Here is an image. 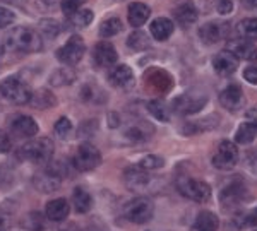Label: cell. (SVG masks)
I'll use <instances>...</instances> for the list:
<instances>
[{
    "mask_svg": "<svg viewBox=\"0 0 257 231\" xmlns=\"http://www.w3.org/2000/svg\"><path fill=\"white\" fill-rule=\"evenodd\" d=\"M0 53H2V47H0Z\"/></svg>",
    "mask_w": 257,
    "mask_h": 231,
    "instance_id": "cell-48",
    "label": "cell"
},
{
    "mask_svg": "<svg viewBox=\"0 0 257 231\" xmlns=\"http://www.w3.org/2000/svg\"><path fill=\"white\" fill-rule=\"evenodd\" d=\"M146 108L149 113L153 115V117L156 118V120H160V122H168L170 120V110H168V106L165 105L161 100H153V101H149L148 105H146Z\"/></svg>",
    "mask_w": 257,
    "mask_h": 231,
    "instance_id": "cell-32",
    "label": "cell"
},
{
    "mask_svg": "<svg viewBox=\"0 0 257 231\" xmlns=\"http://www.w3.org/2000/svg\"><path fill=\"white\" fill-rule=\"evenodd\" d=\"M177 190L185 197V199L196 202H208L211 199V187L206 181L189 178V176H180L177 180Z\"/></svg>",
    "mask_w": 257,
    "mask_h": 231,
    "instance_id": "cell-4",
    "label": "cell"
},
{
    "mask_svg": "<svg viewBox=\"0 0 257 231\" xmlns=\"http://www.w3.org/2000/svg\"><path fill=\"white\" fill-rule=\"evenodd\" d=\"M216 11L219 14H230L233 11V2L231 0H216Z\"/></svg>",
    "mask_w": 257,
    "mask_h": 231,
    "instance_id": "cell-43",
    "label": "cell"
},
{
    "mask_svg": "<svg viewBox=\"0 0 257 231\" xmlns=\"http://www.w3.org/2000/svg\"><path fill=\"white\" fill-rule=\"evenodd\" d=\"M255 231H257V229H255Z\"/></svg>",
    "mask_w": 257,
    "mask_h": 231,
    "instance_id": "cell-50",
    "label": "cell"
},
{
    "mask_svg": "<svg viewBox=\"0 0 257 231\" xmlns=\"http://www.w3.org/2000/svg\"><path fill=\"white\" fill-rule=\"evenodd\" d=\"M45 2H50V0H45Z\"/></svg>",
    "mask_w": 257,
    "mask_h": 231,
    "instance_id": "cell-49",
    "label": "cell"
},
{
    "mask_svg": "<svg viewBox=\"0 0 257 231\" xmlns=\"http://www.w3.org/2000/svg\"><path fill=\"white\" fill-rule=\"evenodd\" d=\"M219 103H221L223 108L230 111H238L245 103V96H243V91L238 84H230L219 93Z\"/></svg>",
    "mask_w": 257,
    "mask_h": 231,
    "instance_id": "cell-12",
    "label": "cell"
},
{
    "mask_svg": "<svg viewBox=\"0 0 257 231\" xmlns=\"http://www.w3.org/2000/svg\"><path fill=\"white\" fill-rule=\"evenodd\" d=\"M0 93L7 101L14 103V105H26L31 101V89L26 82H23L18 77H7L6 81L0 84Z\"/></svg>",
    "mask_w": 257,
    "mask_h": 231,
    "instance_id": "cell-3",
    "label": "cell"
},
{
    "mask_svg": "<svg viewBox=\"0 0 257 231\" xmlns=\"http://www.w3.org/2000/svg\"><path fill=\"white\" fill-rule=\"evenodd\" d=\"M72 202H74V207L79 214H86L91 211L93 207V197L91 193L82 187H77L76 190L72 193Z\"/></svg>",
    "mask_w": 257,
    "mask_h": 231,
    "instance_id": "cell-26",
    "label": "cell"
},
{
    "mask_svg": "<svg viewBox=\"0 0 257 231\" xmlns=\"http://www.w3.org/2000/svg\"><path fill=\"white\" fill-rule=\"evenodd\" d=\"M93 11H88V9H81L77 11L76 14H72L69 18L70 24H72L74 28H86L91 24V21H93Z\"/></svg>",
    "mask_w": 257,
    "mask_h": 231,
    "instance_id": "cell-35",
    "label": "cell"
},
{
    "mask_svg": "<svg viewBox=\"0 0 257 231\" xmlns=\"http://www.w3.org/2000/svg\"><path fill=\"white\" fill-rule=\"evenodd\" d=\"M218 228H219V219L216 214L211 211H202L197 214L190 231H218Z\"/></svg>",
    "mask_w": 257,
    "mask_h": 231,
    "instance_id": "cell-25",
    "label": "cell"
},
{
    "mask_svg": "<svg viewBox=\"0 0 257 231\" xmlns=\"http://www.w3.org/2000/svg\"><path fill=\"white\" fill-rule=\"evenodd\" d=\"M123 183L132 192H144L151 185V175L141 166H131L123 171Z\"/></svg>",
    "mask_w": 257,
    "mask_h": 231,
    "instance_id": "cell-11",
    "label": "cell"
},
{
    "mask_svg": "<svg viewBox=\"0 0 257 231\" xmlns=\"http://www.w3.org/2000/svg\"><path fill=\"white\" fill-rule=\"evenodd\" d=\"M118 55H117V50L115 47L108 41H101L94 47V52H93V60L98 67H111V65L117 62Z\"/></svg>",
    "mask_w": 257,
    "mask_h": 231,
    "instance_id": "cell-17",
    "label": "cell"
},
{
    "mask_svg": "<svg viewBox=\"0 0 257 231\" xmlns=\"http://www.w3.org/2000/svg\"><path fill=\"white\" fill-rule=\"evenodd\" d=\"M149 16H151V9L143 2H134L128 6V12H127V18H128V24L132 28H141L148 23Z\"/></svg>",
    "mask_w": 257,
    "mask_h": 231,
    "instance_id": "cell-22",
    "label": "cell"
},
{
    "mask_svg": "<svg viewBox=\"0 0 257 231\" xmlns=\"http://www.w3.org/2000/svg\"><path fill=\"white\" fill-rule=\"evenodd\" d=\"M21 158L28 159L31 163H48L53 156V142L48 137H40V139H33L28 144H24L19 151Z\"/></svg>",
    "mask_w": 257,
    "mask_h": 231,
    "instance_id": "cell-2",
    "label": "cell"
},
{
    "mask_svg": "<svg viewBox=\"0 0 257 231\" xmlns=\"http://www.w3.org/2000/svg\"><path fill=\"white\" fill-rule=\"evenodd\" d=\"M108 79L115 88L120 89H131L134 86V72L125 64H120L113 67L108 74Z\"/></svg>",
    "mask_w": 257,
    "mask_h": 231,
    "instance_id": "cell-19",
    "label": "cell"
},
{
    "mask_svg": "<svg viewBox=\"0 0 257 231\" xmlns=\"http://www.w3.org/2000/svg\"><path fill=\"white\" fill-rule=\"evenodd\" d=\"M40 31L47 35L48 38H55L60 33V24L55 19H43L40 23Z\"/></svg>",
    "mask_w": 257,
    "mask_h": 231,
    "instance_id": "cell-38",
    "label": "cell"
},
{
    "mask_svg": "<svg viewBox=\"0 0 257 231\" xmlns=\"http://www.w3.org/2000/svg\"><path fill=\"white\" fill-rule=\"evenodd\" d=\"M242 4L247 9H257V0H242Z\"/></svg>",
    "mask_w": 257,
    "mask_h": 231,
    "instance_id": "cell-47",
    "label": "cell"
},
{
    "mask_svg": "<svg viewBox=\"0 0 257 231\" xmlns=\"http://www.w3.org/2000/svg\"><path fill=\"white\" fill-rule=\"evenodd\" d=\"M238 163V149L233 142L230 141H221L218 146L216 152L213 156V166L218 170L228 171Z\"/></svg>",
    "mask_w": 257,
    "mask_h": 231,
    "instance_id": "cell-10",
    "label": "cell"
},
{
    "mask_svg": "<svg viewBox=\"0 0 257 231\" xmlns=\"http://www.w3.org/2000/svg\"><path fill=\"white\" fill-rule=\"evenodd\" d=\"M88 2V0H62V11H64L65 16H72L76 14L77 11H81V7L84 6V4Z\"/></svg>",
    "mask_w": 257,
    "mask_h": 231,
    "instance_id": "cell-40",
    "label": "cell"
},
{
    "mask_svg": "<svg viewBox=\"0 0 257 231\" xmlns=\"http://www.w3.org/2000/svg\"><path fill=\"white\" fill-rule=\"evenodd\" d=\"M84 52H86L84 40L76 35L72 38H69L67 43L57 50V59L65 65H76L84 57Z\"/></svg>",
    "mask_w": 257,
    "mask_h": 231,
    "instance_id": "cell-9",
    "label": "cell"
},
{
    "mask_svg": "<svg viewBox=\"0 0 257 231\" xmlns=\"http://www.w3.org/2000/svg\"><path fill=\"white\" fill-rule=\"evenodd\" d=\"M144 82H146V88L156 93H167L172 88V76L163 69H149L144 74Z\"/></svg>",
    "mask_w": 257,
    "mask_h": 231,
    "instance_id": "cell-14",
    "label": "cell"
},
{
    "mask_svg": "<svg viewBox=\"0 0 257 231\" xmlns=\"http://www.w3.org/2000/svg\"><path fill=\"white\" fill-rule=\"evenodd\" d=\"M23 224L31 231H43L45 229V222L40 212H30L26 216V219L23 221Z\"/></svg>",
    "mask_w": 257,
    "mask_h": 231,
    "instance_id": "cell-37",
    "label": "cell"
},
{
    "mask_svg": "<svg viewBox=\"0 0 257 231\" xmlns=\"http://www.w3.org/2000/svg\"><path fill=\"white\" fill-rule=\"evenodd\" d=\"M7 47L11 50L21 53H35L43 48V40H41V35L36 30L21 26V28H14L7 35Z\"/></svg>",
    "mask_w": 257,
    "mask_h": 231,
    "instance_id": "cell-1",
    "label": "cell"
},
{
    "mask_svg": "<svg viewBox=\"0 0 257 231\" xmlns=\"http://www.w3.org/2000/svg\"><path fill=\"white\" fill-rule=\"evenodd\" d=\"M173 16H175V21L180 28H189L192 26L197 21V7L192 0H182L180 4L173 9Z\"/></svg>",
    "mask_w": 257,
    "mask_h": 231,
    "instance_id": "cell-15",
    "label": "cell"
},
{
    "mask_svg": "<svg viewBox=\"0 0 257 231\" xmlns=\"http://www.w3.org/2000/svg\"><path fill=\"white\" fill-rule=\"evenodd\" d=\"M238 226H250V228H255L257 226V207L250 209L240 217V222Z\"/></svg>",
    "mask_w": 257,
    "mask_h": 231,
    "instance_id": "cell-42",
    "label": "cell"
},
{
    "mask_svg": "<svg viewBox=\"0 0 257 231\" xmlns=\"http://www.w3.org/2000/svg\"><path fill=\"white\" fill-rule=\"evenodd\" d=\"M151 132H153V129L149 127V123H144V122L132 123V125L125 130V137H128L134 142H143L151 135Z\"/></svg>",
    "mask_w": 257,
    "mask_h": 231,
    "instance_id": "cell-28",
    "label": "cell"
},
{
    "mask_svg": "<svg viewBox=\"0 0 257 231\" xmlns=\"http://www.w3.org/2000/svg\"><path fill=\"white\" fill-rule=\"evenodd\" d=\"M74 81H76V74H74V71H70V69H57V71L50 76V84L57 86V88H60V86H69V84H72Z\"/></svg>",
    "mask_w": 257,
    "mask_h": 231,
    "instance_id": "cell-30",
    "label": "cell"
},
{
    "mask_svg": "<svg viewBox=\"0 0 257 231\" xmlns=\"http://www.w3.org/2000/svg\"><path fill=\"white\" fill-rule=\"evenodd\" d=\"M237 33L240 38L248 41H257V18H248L237 24Z\"/></svg>",
    "mask_w": 257,
    "mask_h": 231,
    "instance_id": "cell-29",
    "label": "cell"
},
{
    "mask_svg": "<svg viewBox=\"0 0 257 231\" xmlns=\"http://www.w3.org/2000/svg\"><path fill=\"white\" fill-rule=\"evenodd\" d=\"M163 164H165V159L161 158V156L149 154V156H144V158L139 161L138 166H141L146 171H153V170H160V168H163Z\"/></svg>",
    "mask_w": 257,
    "mask_h": 231,
    "instance_id": "cell-36",
    "label": "cell"
},
{
    "mask_svg": "<svg viewBox=\"0 0 257 231\" xmlns=\"http://www.w3.org/2000/svg\"><path fill=\"white\" fill-rule=\"evenodd\" d=\"M122 31V21L118 18H110L99 24V36L101 38H111Z\"/></svg>",
    "mask_w": 257,
    "mask_h": 231,
    "instance_id": "cell-31",
    "label": "cell"
},
{
    "mask_svg": "<svg viewBox=\"0 0 257 231\" xmlns=\"http://www.w3.org/2000/svg\"><path fill=\"white\" fill-rule=\"evenodd\" d=\"M53 130H55V135L60 139H67L69 134L72 132V123H70V120L67 117H62L57 120L55 127H53Z\"/></svg>",
    "mask_w": 257,
    "mask_h": 231,
    "instance_id": "cell-39",
    "label": "cell"
},
{
    "mask_svg": "<svg viewBox=\"0 0 257 231\" xmlns=\"http://www.w3.org/2000/svg\"><path fill=\"white\" fill-rule=\"evenodd\" d=\"M11 149V139L7 137V134L0 132V152H7Z\"/></svg>",
    "mask_w": 257,
    "mask_h": 231,
    "instance_id": "cell-46",
    "label": "cell"
},
{
    "mask_svg": "<svg viewBox=\"0 0 257 231\" xmlns=\"http://www.w3.org/2000/svg\"><path fill=\"white\" fill-rule=\"evenodd\" d=\"M245 159H247V168L254 173V175H257V149L248 151Z\"/></svg>",
    "mask_w": 257,
    "mask_h": 231,
    "instance_id": "cell-44",
    "label": "cell"
},
{
    "mask_svg": "<svg viewBox=\"0 0 257 231\" xmlns=\"http://www.w3.org/2000/svg\"><path fill=\"white\" fill-rule=\"evenodd\" d=\"M14 21H16L14 12H12L11 9H6V7H0V30L9 28Z\"/></svg>",
    "mask_w": 257,
    "mask_h": 231,
    "instance_id": "cell-41",
    "label": "cell"
},
{
    "mask_svg": "<svg viewBox=\"0 0 257 231\" xmlns=\"http://www.w3.org/2000/svg\"><path fill=\"white\" fill-rule=\"evenodd\" d=\"M33 105L36 106V108H50V106L55 105V98H53V94L50 93L47 89H40L36 94H33L31 96V101Z\"/></svg>",
    "mask_w": 257,
    "mask_h": 231,
    "instance_id": "cell-34",
    "label": "cell"
},
{
    "mask_svg": "<svg viewBox=\"0 0 257 231\" xmlns=\"http://www.w3.org/2000/svg\"><path fill=\"white\" fill-rule=\"evenodd\" d=\"M243 79H245L248 84H257V65H250L243 71Z\"/></svg>",
    "mask_w": 257,
    "mask_h": 231,
    "instance_id": "cell-45",
    "label": "cell"
},
{
    "mask_svg": "<svg viewBox=\"0 0 257 231\" xmlns=\"http://www.w3.org/2000/svg\"><path fill=\"white\" fill-rule=\"evenodd\" d=\"M11 129L14 132L18 137H35L38 134L40 127L38 123L35 122V118L28 117V115H18L14 120L11 122Z\"/></svg>",
    "mask_w": 257,
    "mask_h": 231,
    "instance_id": "cell-18",
    "label": "cell"
},
{
    "mask_svg": "<svg viewBox=\"0 0 257 231\" xmlns=\"http://www.w3.org/2000/svg\"><path fill=\"white\" fill-rule=\"evenodd\" d=\"M173 30H175V24L172 23L168 18H158L151 23L149 26V31H151V36L158 41H165L172 36Z\"/></svg>",
    "mask_w": 257,
    "mask_h": 231,
    "instance_id": "cell-24",
    "label": "cell"
},
{
    "mask_svg": "<svg viewBox=\"0 0 257 231\" xmlns=\"http://www.w3.org/2000/svg\"><path fill=\"white\" fill-rule=\"evenodd\" d=\"M101 164V152L93 144H81L74 154V166L79 171H91Z\"/></svg>",
    "mask_w": 257,
    "mask_h": 231,
    "instance_id": "cell-8",
    "label": "cell"
},
{
    "mask_svg": "<svg viewBox=\"0 0 257 231\" xmlns=\"http://www.w3.org/2000/svg\"><path fill=\"white\" fill-rule=\"evenodd\" d=\"M127 47L131 48V50H134V52L146 50V48H149V38H148V35L144 31L136 30L131 36H128Z\"/></svg>",
    "mask_w": 257,
    "mask_h": 231,
    "instance_id": "cell-33",
    "label": "cell"
},
{
    "mask_svg": "<svg viewBox=\"0 0 257 231\" xmlns=\"http://www.w3.org/2000/svg\"><path fill=\"white\" fill-rule=\"evenodd\" d=\"M228 50L233 53L235 57L240 60H248V62H255L257 60V47L252 41L248 40H233L228 43Z\"/></svg>",
    "mask_w": 257,
    "mask_h": 231,
    "instance_id": "cell-20",
    "label": "cell"
},
{
    "mask_svg": "<svg viewBox=\"0 0 257 231\" xmlns=\"http://www.w3.org/2000/svg\"><path fill=\"white\" fill-rule=\"evenodd\" d=\"M47 217L50 221H55V222H60V221H65L70 212V205L69 202L65 199H55V200H50L47 204Z\"/></svg>",
    "mask_w": 257,
    "mask_h": 231,
    "instance_id": "cell-23",
    "label": "cell"
},
{
    "mask_svg": "<svg viewBox=\"0 0 257 231\" xmlns=\"http://www.w3.org/2000/svg\"><path fill=\"white\" fill-rule=\"evenodd\" d=\"M255 137H257V118L243 122L237 129V134H235V141L238 144H250Z\"/></svg>",
    "mask_w": 257,
    "mask_h": 231,
    "instance_id": "cell-27",
    "label": "cell"
},
{
    "mask_svg": "<svg viewBox=\"0 0 257 231\" xmlns=\"http://www.w3.org/2000/svg\"><path fill=\"white\" fill-rule=\"evenodd\" d=\"M213 69L218 76H231L238 69V59L230 50H223L213 59Z\"/></svg>",
    "mask_w": 257,
    "mask_h": 231,
    "instance_id": "cell-16",
    "label": "cell"
},
{
    "mask_svg": "<svg viewBox=\"0 0 257 231\" xmlns=\"http://www.w3.org/2000/svg\"><path fill=\"white\" fill-rule=\"evenodd\" d=\"M33 183H35L36 190L50 193V192L59 190V187H60V183H62V178H60L59 175H55V173H53L52 170H48V171L38 173V175L33 178Z\"/></svg>",
    "mask_w": 257,
    "mask_h": 231,
    "instance_id": "cell-21",
    "label": "cell"
},
{
    "mask_svg": "<svg viewBox=\"0 0 257 231\" xmlns=\"http://www.w3.org/2000/svg\"><path fill=\"white\" fill-rule=\"evenodd\" d=\"M228 24L226 23H219V21H211V23H206L204 26L199 30V36L204 41L206 45H214L218 41L225 40L228 36Z\"/></svg>",
    "mask_w": 257,
    "mask_h": 231,
    "instance_id": "cell-13",
    "label": "cell"
},
{
    "mask_svg": "<svg viewBox=\"0 0 257 231\" xmlns=\"http://www.w3.org/2000/svg\"><path fill=\"white\" fill-rule=\"evenodd\" d=\"M208 103V96L202 93H185L177 96L172 103V110L178 115H194L201 111Z\"/></svg>",
    "mask_w": 257,
    "mask_h": 231,
    "instance_id": "cell-7",
    "label": "cell"
},
{
    "mask_svg": "<svg viewBox=\"0 0 257 231\" xmlns=\"http://www.w3.org/2000/svg\"><path fill=\"white\" fill-rule=\"evenodd\" d=\"M248 199V190L242 180H233L226 185L225 188L219 193V202H221V207L225 211H231V209H237Z\"/></svg>",
    "mask_w": 257,
    "mask_h": 231,
    "instance_id": "cell-6",
    "label": "cell"
},
{
    "mask_svg": "<svg viewBox=\"0 0 257 231\" xmlns=\"http://www.w3.org/2000/svg\"><path fill=\"white\" fill-rule=\"evenodd\" d=\"M153 214H155V204L148 197H138L123 205V216L134 224H144L151 221Z\"/></svg>",
    "mask_w": 257,
    "mask_h": 231,
    "instance_id": "cell-5",
    "label": "cell"
}]
</instances>
